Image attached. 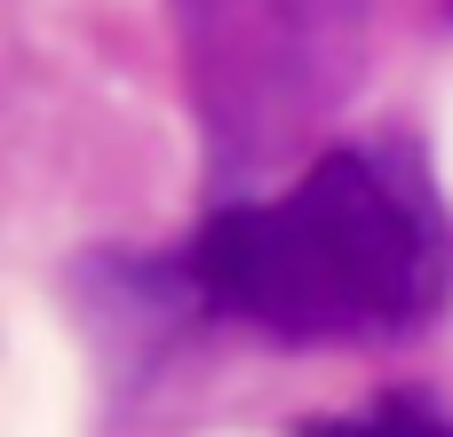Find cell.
Listing matches in <instances>:
<instances>
[{"mask_svg":"<svg viewBox=\"0 0 453 437\" xmlns=\"http://www.w3.org/2000/svg\"><path fill=\"white\" fill-rule=\"evenodd\" d=\"M175 287L271 342H382L446 310L453 223L414 143H342L287 191L215 207Z\"/></svg>","mask_w":453,"mask_h":437,"instance_id":"cell-1","label":"cell"},{"mask_svg":"<svg viewBox=\"0 0 453 437\" xmlns=\"http://www.w3.org/2000/svg\"><path fill=\"white\" fill-rule=\"evenodd\" d=\"M183 104L215 151V175H255L303 143L366 64L374 0H167Z\"/></svg>","mask_w":453,"mask_h":437,"instance_id":"cell-2","label":"cell"},{"mask_svg":"<svg viewBox=\"0 0 453 437\" xmlns=\"http://www.w3.org/2000/svg\"><path fill=\"white\" fill-rule=\"evenodd\" d=\"M295 437H453V422L430 406V398H414V390H390V398H374V406H358V414L303 422Z\"/></svg>","mask_w":453,"mask_h":437,"instance_id":"cell-3","label":"cell"}]
</instances>
